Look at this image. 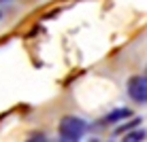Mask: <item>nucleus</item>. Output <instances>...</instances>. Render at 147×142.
Returning a JSON list of instances; mask_svg holds the SVG:
<instances>
[{
  "instance_id": "obj_1",
  "label": "nucleus",
  "mask_w": 147,
  "mask_h": 142,
  "mask_svg": "<svg viewBox=\"0 0 147 142\" xmlns=\"http://www.w3.org/2000/svg\"><path fill=\"white\" fill-rule=\"evenodd\" d=\"M85 129H88V125H85L83 119H79V117H64L60 121L58 134L64 142H75L85 134Z\"/></svg>"
},
{
  "instance_id": "obj_2",
  "label": "nucleus",
  "mask_w": 147,
  "mask_h": 142,
  "mask_svg": "<svg viewBox=\"0 0 147 142\" xmlns=\"http://www.w3.org/2000/svg\"><path fill=\"white\" fill-rule=\"evenodd\" d=\"M128 95L139 104L147 102V79L145 74H139V77H132L128 81Z\"/></svg>"
},
{
  "instance_id": "obj_3",
  "label": "nucleus",
  "mask_w": 147,
  "mask_h": 142,
  "mask_svg": "<svg viewBox=\"0 0 147 142\" xmlns=\"http://www.w3.org/2000/svg\"><path fill=\"white\" fill-rule=\"evenodd\" d=\"M130 115H132V113H130V108H126V106H124V108H117V110H113V113H109L100 123L109 125V123H117V121H126Z\"/></svg>"
},
{
  "instance_id": "obj_4",
  "label": "nucleus",
  "mask_w": 147,
  "mask_h": 142,
  "mask_svg": "<svg viewBox=\"0 0 147 142\" xmlns=\"http://www.w3.org/2000/svg\"><path fill=\"white\" fill-rule=\"evenodd\" d=\"M124 134H126V131H124ZM126 140H128V142H141V140H145V129H136V131L126 134Z\"/></svg>"
},
{
  "instance_id": "obj_5",
  "label": "nucleus",
  "mask_w": 147,
  "mask_h": 142,
  "mask_svg": "<svg viewBox=\"0 0 147 142\" xmlns=\"http://www.w3.org/2000/svg\"><path fill=\"white\" fill-rule=\"evenodd\" d=\"M139 123H141V119H136V117H134V119H130L128 123L119 125V127L115 129V131H117V134H124V131H128V129H134V127H139Z\"/></svg>"
},
{
  "instance_id": "obj_6",
  "label": "nucleus",
  "mask_w": 147,
  "mask_h": 142,
  "mask_svg": "<svg viewBox=\"0 0 147 142\" xmlns=\"http://www.w3.org/2000/svg\"><path fill=\"white\" fill-rule=\"evenodd\" d=\"M0 17H2V13H0Z\"/></svg>"
},
{
  "instance_id": "obj_7",
  "label": "nucleus",
  "mask_w": 147,
  "mask_h": 142,
  "mask_svg": "<svg viewBox=\"0 0 147 142\" xmlns=\"http://www.w3.org/2000/svg\"><path fill=\"white\" fill-rule=\"evenodd\" d=\"M0 2H2V0H0Z\"/></svg>"
}]
</instances>
